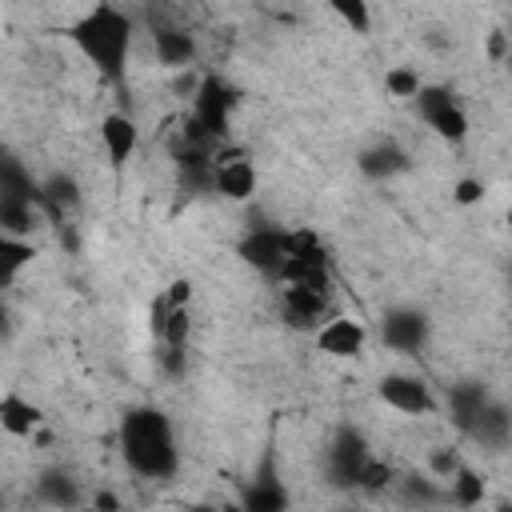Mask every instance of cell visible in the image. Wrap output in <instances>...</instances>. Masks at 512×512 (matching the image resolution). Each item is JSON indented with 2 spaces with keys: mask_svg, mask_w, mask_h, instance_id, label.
Here are the masks:
<instances>
[{
  "mask_svg": "<svg viewBox=\"0 0 512 512\" xmlns=\"http://www.w3.org/2000/svg\"><path fill=\"white\" fill-rule=\"evenodd\" d=\"M96 504H100V508H116V504H120V500H116V496H112V492H100V496H96Z\"/></svg>",
  "mask_w": 512,
  "mask_h": 512,
  "instance_id": "30",
  "label": "cell"
},
{
  "mask_svg": "<svg viewBox=\"0 0 512 512\" xmlns=\"http://www.w3.org/2000/svg\"><path fill=\"white\" fill-rule=\"evenodd\" d=\"M356 168H360L368 180H392V176L408 172V152H404L396 140H376V144H368V148L356 156Z\"/></svg>",
  "mask_w": 512,
  "mask_h": 512,
  "instance_id": "13",
  "label": "cell"
},
{
  "mask_svg": "<svg viewBox=\"0 0 512 512\" xmlns=\"http://www.w3.org/2000/svg\"><path fill=\"white\" fill-rule=\"evenodd\" d=\"M36 424H40V408L28 396H20V392H4L0 396V428L8 436H32Z\"/></svg>",
  "mask_w": 512,
  "mask_h": 512,
  "instance_id": "17",
  "label": "cell"
},
{
  "mask_svg": "<svg viewBox=\"0 0 512 512\" xmlns=\"http://www.w3.org/2000/svg\"><path fill=\"white\" fill-rule=\"evenodd\" d=\"M452 492H448V500L456 504V508H476L480 500H484V480H480V472H472V468H456L452 476Z\"/></svg>",
  "mask_w": 512,
  "mask_h": 512,
  "instance_id": "21",
  "label": "cell"
},
{
  "mask_svg": "<svg viewBox=\"0 0 512 512\" xmlns=\"http://www.w3.org/2000/svg\"><path fill=\"white\" fill-rule=\"evenodd\" d=\"M232 108H236V92L220 80V76H200L196 88H192V120L204 124V132L212 140L228 136V120H232Z\"/></svg>",
  "mask_w": 512,
  "mask_h": 512,
  "instance_id": "4",
  "label": "cell"
},
{
  "mask_svg": "<svg viewBox=\"0 0 512 512\" xmlns=\"http://www.w3.org/2000/svg\"><path fill=\"white\" fill-rule=\"evenodd\" d=\"M364 340H368V332H364V324L352 320V316H332V320L316 324V348H320L324 356L352 360V356L364 352Z\"/></svg>",
  "mask_w": 512,
  "mask_h": 512,
  "instance_id": "10",
  "label": "cell"
},
{
  "mask_svg": "<svg viewBox=\"0 0 512 512\" xmlns=\"http://www.w3.org/2000/svg\"><path fill=\"white\" fill-rule=\"evenodd\" d=\"M36 500L40 504H52V508H76L84 496H80V488H76V480L68 472L52 468V472H44L36 480Z\"/></svg>",
  "mask_w": 512,
  "mask_h": 512,
  "instance_id": "19",
  "label": "cell"
},
{
  "mask_svg": "<svg viewBox=\"0 0 512 512\" xmlns=\"http://www.w3.org/2000/svg\"><path fill=\"white\" fill-rule=\"evenodd\" d=\"M452 196H456V204H476V200H484V184L480 180H460Z\"/></svg>",
  "mask_w": 512,
  "mask_h": 512,
  "instance_id": "27",
  "label": "cell"
},
{
  "mask_svg": "<svg viewBox=\"0 0 512 512\" xmlns=\"http://www.w3.org/2000/svg\"><path fill=\"white\" fill-rule=\"evenodd\" d=\"M280 312L292 328H316L328 312V288H308V284H284L280 288Z\"/></svg>",
  "mask_w": 512,
  "mask_h": 512,
  "instance_id": "9",
  "label": "cell"
},
{
  "mask_svg": "<svg viewBox=\"0 0 512 512\" xmlns=\"http://www.w3.org/2000/svg\"><path fill=\"white\" fill-rule=\"evenodd\" d=\"M212 192L224 200H248L256 192V164L244 148H220L212 156Z\"/></svg>",
  "mask_w": 512,
  "mask_h": 512,
  "instance_id": "5",
  "label": "cell"
},
{
  "mask_svg": "<svg viewBox=\"0 0 512 512\" xmlns=\"http://www.w3.org/2000/svg\"><path fill=\"white\" fill-rule=\"evenodd\" d=\"M152 48L164 68H192V60H196V36L176 24H160L152 32Z\"/></svg>",
  "mask_w": 512,
  "mask_h": 512,
  "instance_id": "15",
  "label": "cell"
},
{
  "mask_svg": "<svg viewBox=\"0 0 512 512\" xmlns=\"http://www.w3.org/2000/svg\"><path fill=\"white\" fill-rule=\"evenodd\" d=\"M412 100H416L420 120H424L436 136H444V140H452V144H460V140L468 136V116H464V108L456 104L452 88H444V84H420V88L412 92Z\"/></svg>",
  "mask_w": 512,
  "mask_h": 512,
  "instance_id": "3",
  "label": "cell"
},
{
  "mask_svg": "<svg viewBox=\"0 0 512 512\" xmlns=\"http://www.w3.org/2000/svg\"><path fill=\"white\" fill-rule=\"evenodd\" d=\"M356 36H364L368 28H372V8H368V0H324Z\"/></svg>",
  "mask_w": 512,
  "mask_h": 512,
  "instance_id": "22",
  "label": "cell"
},
{
  "mask_svg": "<svg viewBox=\"0 0 512 512\" xmlns=\"http://www.w3.org/2000/svg\"><path fill=\"white\" fill-rule=\"evenodd\" d=\"M120 456L144 480H172L180 468V444L168 412L136 404L120 416Z\"/></svg>",
  "mask_w": 512,
  "mask_h": 512,
  "instance_id": "1",
  "label": "cell"
},
{
  "mask_svg": "<svg viewBox=\"0 0 512 512\" xmlns=\"http://www.w3.org/2000/svg\"><path fill=\"white\" fill-rule=\"evenodd\" d=\"M464 436H472V440H480L484 448L500 452V448L508 444V436H512V416H508V404H500V400H492V396H488V404L476 412V420L468 424V432H464Z\"/></svg>",
  "mask_w": 512,
  "mask_h": 512,
  "instance_id": "14",
  "label": "cell"
},
{
  "mask_svg": "<svg viewBox=\"0 0 512 512\" xmlns=\"http://www.w3.org/2000/svg\"><path fill=\"white\" fill-rule=\"evenodd\" d=\"M4 336H8V304L0 300V340H4Z\"/></svg>",
  "mask_w": 512,
  "mask_h": 512,
  "instance_id": "31",
  "label": "cell"
},
{
  "mask_svg": "<svg viewBox=\"0 0 512 512\" xmlns=\"http://www.w3.org/2000/svg\"><path fill=\"white\" fill-rule=\"evenodd\" d=\"M380 400L388 404V408H396V412H404V416H424V412H432V392H428V384L420 380V376H408V372H392V376H384L380 380Z\"/></svg>",
  "mask_w": 512,
  "mask_h": 512,
  "instance_id": "8",
  "label": "cell"
},
{
  "mask_svg": "<svg viewBox=\"0 0 512 512\" xmlns=\"http://www.w3.org/2000/svg\"><path fill=\"white\" fill-rule=\"evenodd\" d=\"M32 256H36V248L24 236H12V232L0 228V288L16 284V276L32 264Z\"/></svg>",
  "mask_w": 512,
  "mask_h": 512,
  "instance_id": "18",
  "label": "cell"
},
{
  "mask_svg": "<svg viewBox=\"0 0 512 512\" xmlns=\"http://www.w3.org/2000/svg\"><path fill=\"white\" fill-rule=\"evenodd\" d=\"M420 84H424V80L416 76V68H404V64H400V68H388V72H384V88H388L392 96H412Z\"/></svg>",
  "mask_w": 512,
  "mask_h": 512,
  "instance_id": "25",
  "label": "cell"
},
{
  "mask_svg": "<svg viewBox=\"0 0 512 512\" xmlns=\"http://www.w3.org/2000/svg\"><path fill=\"white\" fill-rule=\"evenodd\" d=\"M68 40L104 80H120L132 52V20L116 4H96L68 28Z\"/></svg>",
  "mask_w": 512,
  "mask_h": 512,
  "instance_id": "2",
  "label": "cell"
},
{
  "mask_svg": "<svg viewBox=\"0 0 512 512\" xmlns=\"http://www.w3.org/2000/svg\"><path fill=\"white\" fill-rule=\"evenodd\" d=\"M100 140H104L108 160L120 168V164H128V160L136 156V148H140V128H136V120L124 116V112H108V116L100 120Z\"/></svg>",
  "mask_w": 512,
  "mask_h": 512,
  "instance_id": "12",
  "label": "cell"
},
{
  "mask_svg": "<svg viewBox=\"0 0 512 512\" xmlns=\"http://www.w3.org/2000/svg\"><path fill=\"white\" fill-rule=\"evenodd\" d=\"M368 456H372L368 452V440L356 428H340L336 440H332V448H328V476H332V484L356 488V476H360V468H364Z\"/></svg>",
  "mask_w": 512,
  "mask_h": 512,
  "instance_id": "7",
  "label": "cell"
},
{
  "mask_svg": "<svg viewBox=\"0 0 512 512\" xmlns=\"http://www.w3.org/2000/svg\"><path fill=\"white\" fill-rule=\"evenodd\" d=\"M396 480V472H392V464H384V460H364V468H360V476H356V488H364V492H384L388 484Z\"/></svg>",
  "mask_w": 512,
  "mask_h": 512,
  "instance_id": "23",
  "label": "cell"
},
{
  "mask_svg": "<svg viewBox=\"0 0 512 512\" xmlns=\"http://www.w3.org/2000/svg\"><path fill=\"white\" fill-rule=\"evenodd\" d=\"M488 388L484 384H476V380H460V384H452L448 388V416H452V424L460 428V432H468V424L476 420V412L488 404Z\"/></svg>",
  "mask_w": 512,
  "mask_h": 512,
  "instance_id": "16",
  "label": "cell"
},
{
  "mask_svg": "<svg viewBox=\"0 0 512 512\" xmlns=\"http://www.w3.org/2000/svg\"><path fill=\"white\" fill-rule=\"evenodd\" d=\"M380 336L392 352H420L432 336V320L420 308H392V312H384Z\"/></svg>",
  "mask_w": 512,
  "mask_h": 512,
  "instance_id": "6",
  "label": "cell"
},
{
  "mask_svg": "<svg viewBox=\"0 0 512 512\" xmlns=\"http://www.w3.org/2000/svg\"><path fill=\"white\" fill-rule=\"evenodd\" d=\"M288 504V492L272 480V472H260L252 484H248V492H244V508H252V512H276V508H284Z\"/></svg>",
  "mask_w": 512,
  "mask_h": 512,
  "instance_id": "20",
  "label": "cell"
},
{
  "mask_svg": "<svg viewBox=\"0 0 512 512\" xmlns=\"http://www.w3.org/2000/svg\"><path fill=\"white\" fill-rule=\"evenodd\" d=\"M400 500L404 504H436L440 500V488L428 476H404L400 480Z\"/></svg>",
  "mask_w": 512,
  "mask_h": 512,
  "instance_id": "24",
  "label": "cell"
},
{
  "mask_svg": "<svg viewBox=\"0 0 512 512\" xmlns=\"http://www.w3.org/2000/svg\"><path fill=\"white\" fill-rule=\"evenodd\" d=\"M284 232H288V228H252V232L240 240V248H236L240 260L276 280V272H280V264H284Z\"/></svg>",
  "mask_w": 512,
  "mask_h": 512,
  "instance_id": "11",
  "label": "cell"
},
{
  "mask_svg": "<svg viewBox=\"0 0 512 512\" xmlns=\"http://www.w3.org/2000/svg\"><path fill=\"white\" fill-rule=\"evenodd\" d=\"M488 56H492V60H504V56H508V36H504L500 28L488 36Z\"/></svg>",
  "mask_w": 512,
  "mask_h": 512,
  "instance_id": "29",
  "label": "cell"
},
{
  "mask_svg": "<svg viewBox=\"0 0 512 512\" xmlns=\"http://www.w3.org/2000/svg\"><path fill=\"white\" fill-rule=\"evenodd\" d=\"M432 476H440V480H448L456 468H460V460H456V452H448V448H440V452H432Z\"/></svg>",
  "mask_w": 512,
  "mask_h": 512,
  "instance_id": "26",
  "label": "cell"
},
{
  "mask_svg": "<svg viewBox=\"0 0 512 512\" xmlns=\"http://www.w3.org/2000/svg\"><path fill=\"white\" fill-rule=\"evenodd\" d=\"M164 296H168V304H188V300H192V284H188V280H172V284L164 288Z\"/></svg>",
  "mask_w": 512,
  "mask_h": 512,
  "instance_id": "28",
  "label": "cell"
}]
</instances>
